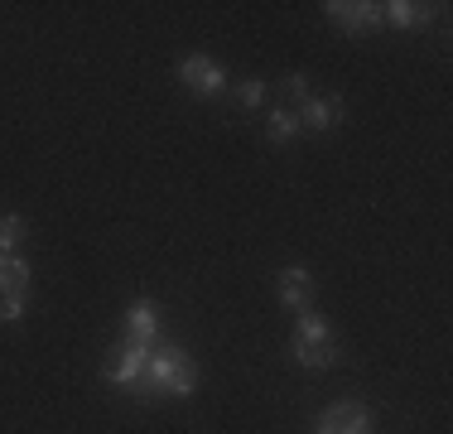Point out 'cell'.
I'll return each mask as SVG.
<instances>
[{"label": "cell", "mask_w": 453, "mask_h": 434, "mask_svg": "<svg viewBox=\"0 0 453 434\" xmlns=\"http://www.w3.org/2000/svg\"><path fill=\"white\" fill-rule=\"evenodd\" d=\"M295 136H299V116L289 112V106H275V112L265 116V140H271V145H289Z\"/></svg>", "instance_id": "30bf717a"}, {"label": "cell", "mask_w": 453, "mask_h": 434, "mask_svg": "<svg viewBox=\"0 0 453 434\" xmlns=\"http://www.w3.org/2000/svg\"><path fill=\"white\" fill-rule=\"evenodd\" d=\"M295 362L309 367V372H323V367L338 362V347H295Z\"/></svg>", "instance_id": "5bb4252c"}, {"label": "cell", "mask_w": 453, "mask_h": 434, "mask_svg": "<svg viewBox=\"0 0 453 434\" xmlns=\"http://www.w3.org/2000/svg\"><path fill=\"white\" fill-rule=\"evenodd\" d=\"M0 290H29V260L25 256H0Z\"/></svg>", "instance_id": "8fae6325"}, {"label": "cell", "mask_w": 453, "mask_h": 434, "mask_svg": "<svg viewBox=\"0 0 453 434\" xmlns=\"http://www.w3.org/2000/svg\"><path fill=\"white\" fill-rule=\"evenodd\" d=\"M169 396H193L198 391V367H193V357H183V362L174 367V376H169Z\"/></svg>", "instance_id": "4fadbf2b"}, {"label": "cell", "mask_w": 453, "mask_h": 434, "mask_svg": "<svg viewBox=\"0 0 453 434\" xmlns=\"http://www.w3.org/2000/svg\"><path fill=\"white\" fill-rule=\"evenodd\" d=\"M25 309H29V290H0V323L25 319Z\"/></svg>", "instance_id": "9a60e30c"}, {"label": "cell", "mask_w": 453, "mask_h": 434, "mask_svg": "<svg viewBox=\"0 0 453 434\" xmlns=\"http://www.w3.org/2000/svg\"><path fill=\"white\" fill-rule=\"evenodd\" d=\"M145 362H150V347L121 338V343L111 347V362L102 367V376L111 386H140V382H145Z\"/></svg>", "instance_id": "6da1fadb"}, {"label": "cell", "mask_w": 453, "mask_h": 434, "mask_svg": "<svg viewBox=\"0 0 453 434\" xmlns=\"http://www.w3.org/2000/svg\"><path fill=\"white\" fill-rule=\"evenodd\" d=\"M285 92H289V102H299V106L314 97V92H309V78H304V73H289V78H285Z\"/></svg>", "instance_id": "e0dca14e"}, {"label": "cell", "mask_w": 453, "mask_h": 434, "mask_svg": "<svg viewBox=\"0 0 453 434\" xmlns=\"http://www.w3.org/2000/svg\"><path fill=\"white\" fill-rule=\"evenodd\" d=\"M319 434H372V410L362 400H338V406L323 410Z\"/></svg>", "instance_id": "277c9868"}, {"label": "cell", "mask_w": 453, "mask_h": 434, "mask_svg": "<svg viewBox=\"0 0 453 434\" xmlns=\"http://www.w3.org/2000/svg\"><path fill=\"white\" fill-rule=\"evenodd\" d=\"M179 82L193 87L198 97H222L226 92V68L218 58H208V53H193V58L179 63Z\"/></svg>", "instance_id": "7a4b0ae2"}, {"label": "cell", "mask_w": 453, "mask_h": 434, "mask_svg": "<svg viewBox=\"0 0 453 434\" xmlns=\"http://www.w3.org/2000/svg\"><path fill=\"white\" fill-rule=\"evenodd\" d=\"M381 15H386V25H395V29H425L429 19H434V5H415V0H386Z\"/></svg>", "instance_id": "ba28073f"}, {"label": "cell", "mask_w": 453, "mask_h": 434, "mask_svg": "<svg viewBox=\"0 0 453 434\" xmlns=\"http://www.w3.org/2000/svg\"><path fill=\"white\" fill-rule=\"evenodd\" d=\"M19 242H25V217L5 213V217H0V256H15Z\"/></svg>", "instance_id": "7c38bea8"}, {"label": "cell", "mask_w": 453, "mask_h": 434, "mask_svg": "<svg viewBox=\"0 0 453 434\" xmlns=\"http://www.w3.org/2000/svg\"><path fill=\"white\" fill-rule=\"evenodd\" d=\"M328 19L338 29H348V35H362V29H376V25H386V15H381V5H372V0H328Z\"/></svg>", "instance_id": "3957f363"}, {"label": "cell", "mask_w": 453, "mask_h": 434, "mask_svg": "<svg viewBox=\"0 0 453 434\" xmlns=\"http://www.w3.org/2000/svg\"><path fill=\"white\" fill-rule=\"evenodd\" d=\"M155 338H159V304L155 299H135L131 314H126V343L155 347Z\"/></svg>", "instance_id": "8992f818"}, {"label": "cell", "mask_w": 453, "mask_h": 434, "mask_svg": "<svg viewBox=\"0 0 453 434\" xmlns=\"http://www.w3.org/2000/svg\"><path fill=\"white\" fill-rule=\"evenodd\" d=\"M295 116H299V130H333V126H342L348 106H342V97H309Z\"/></svg>", "instance_id": "5b68a950"}, {"label": "cell", "mask_w": 453, "mask_h": 434, "mask_svg": "<svg viewBox=\"0 0 453 434\" xmlns=\"http://www.w3.org/2000/svg\"><path fill=\"white\" fill-rule=\"evenodd\" d=\"M295 347H338L333 343V323L323 319V314L304 309L299 314V329H295Z\"/></svg>", "instance_id": "9c48e42d"}, {"label": "cell", "mask_w": 453, "mask_h": 434, "mask_svg": "<svg viewBox=\"0 0 453 434\" xmlns=\"http://www.w3.org/2000/svg\"><path fill=\"white\" fill-rule=\"evenodd\" d=\"M280 299H285V309L304 314L314 304V275L304 266H285L280 270Z\"/></svg>", "instance_id": "52a82bcc"}, {"label": "cell", "mask_w": 453, "mask_h": 434, "mask_svg": "<svg viewBox=\"0 0 453 434\" xmlns=\"http://www.w3.org/2000/svg\"><path fill=\"white\" fill-rule=\"evenodd\" d=\"M236 102H242L246 112H256V106L265 102V82H261V78H246L242 87H236Z\"/></svg>", "instance_id": "2e32d148"}]
</instances>
